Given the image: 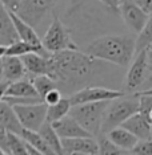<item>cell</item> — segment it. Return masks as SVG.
<instances>
[{
	"label": "cell",
	"mask_w": 152,
	"mask_h": 155,
	"mask_svg": "<svg viewBox=\"0 0 152 155\" xmlns=\"http://www.w3.org/2000/svg\"><path fill=\"white\" fill-rule=\"evenodd\" d=\"M52 78L58 81L60 90H72L86 84L99 68L100 60L79 52L77 49H65L51 54Z\"/></svg>",
	"instance_id": "6da1fadb"
},
{
	"label": "cell",
	"mask_w": 152,
	"mask_h": 155,
	"mask_svg": "<svg viewBox=\"0 0 152 155\" xmlns=\"http://www.w3.org/2000/svg\"><path fill=\"white\" fill-rule=\"evenodd\" d=\"M84 52L100 61L127 66L136 54V40L128 35L101 36L87 44Z\"/></svg>",
	"instance_id": "7a4b0ae2"
},
{
	"label": "cell",
	"mask_w": 152,
	"mask_h": 155,
	"mask_svg": "<svg viewBox=\"0 0 152 155\" xmlns=\"http://www.w3.org/2000/svg\"><path fill=\"white\" fill-rule=\"evenodd\" d=\"M139 111V96L136 93H125L124 96L111 100L104 113L101 133L122 126L131 115Z\"/></svg>",
	"instance_id": "3957f363"
},
{
	"label": "cell",
	"mask_w": 152,
	"mask_h": 155,
	"mask_svg": "<svg viewBox=\"0 0 152 155\" xmlns=\"http://www.w3.org/2000/svg\"><path fill=\"white\" fill-rule=\"evenodd\" d=\"M108 104L109 101H97V102H86V104L72 105L69 115L75 118L94 137H97L101 133L104 113Z\"/></svg>",
	"instance_id": "277c9868"
},
{
	"label": "cell",
	"mask_w": 152,
	"mask_h": 155,
	"mask_svg": "<svg viewBox=\"0 0 152 155\" xmlns=\"http://www.w3.org/2000/svg\"><path fill=\"white\" fill-rule=\"evenodd\" d=\"M41 41H43V47L49 53H58L65 49H77L58 15L54 16Z\"/></svg>",
	"instance_id": "5b68a950"
},
{
	"label": "cell",
	"mask_w": 152,
	"mask_h": 155,
	"mask_svg": "<svg viewBox=\"0 0 152 155\" xmlns=\"http://www.w3.org/2000/svg\"><path fill=\"white\" fill-rule=\"evenodd\" d=\"M150 64H148L147 58V49L137 52L131 62L128 72L124 78V91L125 93H136L137 89H140L144 85L147 77L148 70H150Z\"/></svg>",
	"instance_id": "8992f818"
},
{
	"label": "cell",
	"mask_w": 152,
	"mask_h": 155,
	"mask_svg": "<svg viewBox=\"0 0 152 155\" xmlns=\"http://www.w3.org/2000/svg\"><path fill=\"white\" fill-rule=\"evenodd\" d=\"M17 117L22 122L24 129L36 130L43 126V123L47 121V110L48 105L45 102H37V104H27V105H15Z\"/></svg>",
	"instance_id": "52a82bcc"
},
{
	"label": "cell",
	"mask_w": 152,
	"mask_h": 155,
	"mask_svg": "<svg viewBox=\"0 0 152 155\" xmlns=\"http://www.w3.org/2000/svg\"><path fill=\"white\" fill-rule=\"evenodd\" d=\"M124 90H114L109 87L101 86H86L76 90L73 94L69 96L71 104H86V102H97V101H111L115 98L124 96Z\"/></svg>",
	"instance_id": "ba28073f"
},
{
	"label": "cell",
	"mask_w": 152,
	"mask_h": 155,
	"mask_svg": "<svg viewBox=\"0 0 152 155\" xmlns=\"http://www.w3.org/2000/svg\"><path fill=\"white\" fill-rule=\"evenodd\" d=\"M119 13L125 25L135 33L143 29L150 16L135 0H119Z\"/></svg>",
	"instance_id": "9c48e42d"
},
{
	"label": "cell",
	"mask_w": 152,
	"mask_h": 155,
	"mask_svg": "<svg viewBox=\"0 0 152 155\" xmlns=\"http://www.w3.org/2000/svg\"><path fill=\"white\" fill-rule=\"evenodd\" d=\"M56 0H22L16 13L32 27H37L45 15L51 11Z\"/></svg>",
	"instance_id": "30bf717a"
},
{
	"label": "cell",
	"mask_w": 152,
	"mask_h": 155,
	"mask_svg": "<svg viewBox=\"0 0 152 155\" xmlns=\"http://www.w3.org/2000/svg\"><path fill=\"white\" fill-rule=\"evenodd\" d=\"M63 154L75 155H96L100 154L96 137H77V138H62Z\"/></svg>",
	"instance_id": "8fae6325"
},
{
	"label": "cell",
	"mask_w": 152,
	"mask_h": 155,
	"mask_svg": "<svg viewBox=\"0 0 152 155\" xmlns=\"http://www.w3.org/2000/svg\"><path fill=\"white\" fill-rule=\"evenodd\" d=\"M22 60L26 65V69L28 73L34 76L37 74H48L52 77V61L51 56H43L37 52H31L22 56Z\"/></svg>",
	"instance_id": "7c38bea8"
},
{
	"label": "cell",
	"mask_w": 152,
	"mask_h": 155,
	"mask_svg": "<svg viewBox=\"0 0 152 155\" xmlns=\"http://www.w3.org/2000/svg\"><path fill=\"white\" fill-rule=\"evenodd\" d=\"M55 130L58 131L60 138H77V137H94L88 130H86L71 115H65L64 118L59 119L52 123Z\"/></svg>",
	"instance_id": "4fadbf2b"
},
{
	"label": "cell",
	"mask_w": 152,
	"mask_h": 155,
	"mask_svg": "<svg viewBox=\"0 0 152 155\" xmlns=\"http://www.w3.org/2000/svg\"><path fill=\"white\" fill-rule=\"evenodd\" d=\"M122 126L129 130L133 135H136L139 140L148 139L152 137V122L150 121V118L139 111L131 115Z\"/></svg>",
	"instance_id": "5bb4252c"
},
{
	"label": "cell",
	"mask_w": 152,
	"mask_h": 155,
	"mask_svg": "<svg viewBox=\"0 0 152 155\" xmlns=\"http://www.w3.org/2000/svg\"><path fill=\"white\" fill-rule=\"evenodd\" d=\"M17 38L19 36H17L8 8L0 0V43L8 45L16 41Z\"/></svg>",
	"instance_id": "9a60e30c"
},
{
	"label": "cell",
	"mask_w": 152,
	"mask_h": 155,
	"mask_svg": "<svg viewBox=\"0 0 152 155\" xmlns=\"http://www.w3.org/2000/svg\"><path fill=\"white\" fill-rule=\"evenodd\" d=\"M3 69H4V80L17 81L22 80L27 74V69L22 57L19 56H4L3 57Z\"/></svg>",
	"instance_id": "2e32d148"
},
{
	"label": "cell",
	"mask_w": 152,
	"mask_h": 155,
	"mask_svg": "<svg viewBox=\"0 0 152 155\" xmlns=\"http://www.w3.org/2000/svg\"><path fill=\"white\" fill-rule=\"evenodd\" d=\"M107 137L118 147L124 150L125 153H131L132 149L137 144V142H139V138H137L136 135H133L129 130L123 127V126H118V127L109 130L107 133Z\"/></svg>",
	"instance_id": "e0dca14e"
},
{
	"label": "cell",
	"mask_w": 152,
	"mask_h": 155,
	"mask_svg": "<svg viewBox=\"0 0 152 155\" xmlns=\"http://www.w3.org/2000/svg\"><path fill=\"white\" fill-rule=\"evenodd\" d=\"M0 123H2L7 130L22 135V131L24 129L22 122H20L19 117H17L13 106L9 105L8 102L4 100L0 102Z\"/></svg>",
	"instance_id": "ac0fdd59"
},
{
	"label": "cell",
	"mask_w": 152,
	"mask_h": 155,
	"mask_svg": "<svg viewBox=\"0 0 152 155\" xmlns=\"http://www.w3.org/2000/svg\"><path fill=\"white\" fill-rule=\"evenodd\" d=\"M5 96L9 97H20V98H30V97H40L37 90L35 89L32 80H17L9 82V86L7 89Z\"/></svg>",
	"instance_id": "d6986e66"
},
{
	"label": "cell",
	"mask_w": 152,
	"mask_h": 155,
	"mask_svg": "<svg viewBox=\"0 0 152 155\" xmlns=\"http://www.w3.org/2000/svg\"><path fill=\"white\" fill-rule=\"evenodd\" d=\"M39 133L43 137V139L48 143V146L52 149L54 154H63V146H62V138L58 134V131L55 130L52 122L45 121L43 123L40 129H39Z\"/></svg>",
	"instance_id": "ffe728a7"
},
{
	"label": "cell",
	"mask_w": 152,
	"mask_h": 155,
	"mask_svg": "<svg viewBox=\"0 0 152 155\" xmlns=\"http://www.w3.org/2000/svg\"><path fill=\"white\" fill-rule=\"evenodd\" d=\"M72 104H71L69 97H63L59 102H56L54 105H48L47 110V121L49 122H56L59 119L64 118L65 115L69 114Z\"/></svg>",
	"instance_id": "44dd1931"
},
{
	"label": "cell",
	"mask_w": 152,
	"mask_h": 155,
	"mask_svg": "<svg viewBox=\"0 0 152 155\" xmlns=\"http://www.w3.org/2000/svg\"><path fill=\"white\" fill-rule=\"evenodd\" d=\"M22 138L24 140H27L30 144L36 149L40 154L48 155V154H54L52 149L48 146V143L43 139V137L40 135V133L36 131V130H30V129H23L22 131Z\"/></svg>",
	"instance_id": "7402d4cb"
},
{
	"label": "cell",
	"mask_w": 152,
	"mask_h": 155,
	"mask_svg": "<svg viewBox=\"0 0 152 155\" xmlns=\"http://www.w3.org/2000/svg\"><path fill=\"white\" fill-rule=\"evenodd\" d=\"M32 84H34L35 89L37 90L39 96H40L41 98H44V96L48 93L49 90L55 89V87H59L58 81L54 80L51 76H48V74H37V76H34Z\"/></svg>",
	"instance_id": "603a6c76"
},
{
	"label": "cell",
	"mask_w": 152,
	"mask_h": 155,
	"mask_svg": "<svg viewBox=\"0 0 152 155\" xmlns=\"http://www.w3.org/2000/svg\"><path fill=\"white\" fill-rule=\"evenodd\" d=\"M152 44V13H150L144 28L137 33L136 37V53L144 49H148Z\"/></svg>",
	"instance_id": "cb8c5ba5"
},
{
	"label": "cell",
	"mask_w": 152,
	"mask_h": 155,
	"mask_svg": "<svg viewBox=\"0 0 152 155\" xmlns=\"http://www.w3.org/2000/svg\"><path fill=\"white\" fill-rule=\"evenodd\" d=\"M31 52L40 53L36 47H34V45H31L30 43H27L24 40H20V38H17L16 41L8 44V49H7V54L8 56H19V57H22V56L27 53H31Z\"/></svg>",
	"instance_id": "d4e9b609"
},
{
	"label": "cell",
	"mask_w": 152,
	"mask_h": 155,
	"mask_svg": "<svg viewBox=\"0 0 152 155\" xmlns=\"http://www.w3.org/2000/svg\"><path fill=\"white\" fill-rule=\"evenodd\" d=\"M8 146H9V154L12 155H28L26 140L22 138V135L16 133L9 131L8 133Z\"/></svg>",
	"instance_id": "484cf974"
},
{
	"label": "cell",
	"mask_w": 152,
	"mask_h": 155,
	"mask_svg": "<svg viewBox=\"0 0 152 155\" xmlns=\"http://www.w3.org/2000/svg\"><path fill=\"white\" fill-rule=\"evenodd\" d=\"M97 142H99L100 154H125V151L116 146L107 137V134L104 133H100L97 135Z\"/></svg>",
	"instance_id": "4316f807"
},
{
	"label": "cell",
	"mask_w": 152,
	"mask_h": 155,
	"mask_svg": "<svg viewBox=\"0 0 152 155\" xmlns=\"http://www.w3.org/2000/svg\"><path fill=\"white\" fill-rule=\"evenodd\" d=\"M132 154H143V155H152V137L148 139H141L131 151Z\"/></svg>",
	"instance_id": "83f0119b"
},
{
	"label": "cell",
	"mask_w": 152,
	"mask_h": 155,
	"mask_svg": "<svg viewBox=\"0 0 152 155\" xmlns=\"http://www.w3.org/2000/svg\"><path fill=\"white\" fill-rule=\"evenodd\" d=\"M63 98L62 96V90L59 89V87H55V89H52V90H49L47 94L44 96V102L47 105H54L56 104V102H59L60 100Z\"/></svg>",
	"instance_id": "f1b7e54d"
},
{
	"label": "cell",
	"mask_w": 152,
	"mask_h": 155,
	"mask_svg": "<svg viewBox=\"0 0 152 155\" xmlns=\"http://www.w3.org/2000/svg\"><path fill=\"white\" fill-rule=\"evenodd\" d=\"M8 133L4 126L0 123V149L3 150L4 154H9V146H8Z\"/></svg>",
	"instance_id": "f546056e"
},
{
	"label": "cell",
	"mask_w": 152,
	"mask_h": 155,
	"mask_svg": "<svg viewBox=\"0 0 152 155\" xmlns=\"http://www.w3.org/2000/svg\"><path fill=\"white\" fill-rule=\"evenodd\" d=\"M3 4H4L7 8H8V11L11 12H17L20 8V4H22V0H2Z\"/></svg>",
	"instance_id": "4dcf8cb0"
},
{
	"label": "cell",
	"mask_w": 152,
	"mask_h": 155,
	"mask_svg": "<svg viewBox=\"0 0 152 155\" xmlns=\"http://www.w3.org/2000/svg\"><path fill=\"white\" fill-rule=\"evenodd\" d=\"M100 3L107 7V8L112 9L115 12H119V0H99Z\"/></svg>",
	"instance_id": "1f68e13d"
},
{
	"label": "cell",
	"mask_w": 152,
	"mask_h": 155,
	"mask_svg": "<svg viewBox=\"0 0 152 155\" xmlns=\"http://www.w3.org/2000/svg\"><path fill=\"white\" fill-rule=\"evenodd\" d=\"M136 4H139L147 13H152V0H135Z\"/></svg>",
	"instance_id": "d6a6232c"
},
{
	"label": "cell",
	"mask_w": 152,
	"mask_h": 155,
	"mask_svg": "<svg viewBox=\"0 0 152 155\" xmlns=\"http://www.w3.org/2000/svg\"><path fill=\"white\" fill-rule=\"evenodd\" d=\"M8 86H9V81H7V80H2V81H0V102L4 100Z\"/></svg>",
	"instance_id": "836d02e7"
},
{
	"label": "cell",
	"mask_w": 152,
	"mask_h": 155,
	"mask_svg": "<svg viewBox=\"0 0 152 155\" xmlns=\"http://www.w3.org/2000/svg\"><path fill=\"white\" fill-rule=\"evenodd\" d=\"M152 87V73H150L146 80V82H144V85L141 86V90H146V89H151ZM139 91V90H137Z\"/></svg>",
	"instance_id": "e575fe53"
},
{
	"label": "cell",
	"mask_w": 152,
	"mask_h": 155,
	"mask_svg": "<svg viewBox=\"0 0 152 155\" xmlns=\"http://www.w3.org/2000/svg\"><path fill=\"white\" fill-rule=\"evenodd\" d=\"M7 49H8V45L0 43V58H3L4 56H7Z\"/></svg>",
	"instance_id": "d590c367"
},
{
	"label": "cell",
	"mask_w": 152,
	"mask_h": 155,
	"mask_svg": "<svg viewBox=\"0 0 152 155\" xmlns=\"http://www.w3.org/2000/svg\"><path fill=\"white\" fill-rule=\"evenodd\" d=\"M147 58H148V64L152 68V48H148L147 49Z\"/></svg>",
	"instance_id": "8d00e7d4"
},
{
	"label": "cell",
	"mask_w": 152,
	"mask_h": 155,
	"mask_svg": "<svg viewBox=\"0 0 152 155\" xmlns=\"http://www.w3.org/2000/svg\"><path fill=\"white\" fill-rule=\"evenodd\" d=\"M4 80V69H3V58H0V81Z\"/></svg>",
	"instance_id": "74e56055"
},
{
	"label": "cell",
	"mask_w": 152,
	"mask_h": 155,
	"mask_svg": "<svg viewBox=\"0 0 152 155\" xmlns=\"http://www.w3.org/2000/svg\"><path fill=\"white\" fill-rule=\"evenodd\" d=\"M150 121L152 122V110H151V113H150Z\"/></svg>",
	"instance_id": "f35d334b"
},
{
	"label": "cell",
	"mask_w": 152,
	"mask_h": 155,
	"mask_svg": "<svg viewBox=\"0 0 152 155\" xmlns=\"http://www.w3.org/2000/svg\"><path fill=\"white\" fill-rule=\"evenodd\" d=\"M3 154H4V153H3V150H2V149H0V155H3Z\"/></svg>",
	"instance_id": "ab89813d"
},
{
	"label": "cell",
	"mask_w": 152,
	"mask_h": 155,
	"mask_svg": "<svg viewBox=\"0 0 152 155\" xmlns=\"http://www.w3.org/2000/svg\"><path fill=\"white\" fill-rule=\"evenodd\" d=\"M150 48H152V44H151V47H150Z\"/></svg>",
	"instance_id": "60d3db41"
}]
</instances>
